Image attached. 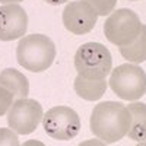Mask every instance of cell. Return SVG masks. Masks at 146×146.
<instances>
[{"label":"cell","instance_id":"6da1fadb","mask_svg":"<svg viewBox=\"0 0 146 146\" xmlns=\"http://www.w3.org/2000/svg\"><path fill=\"white\" fill-rule=\"evenodd\" d=\"M131 123L129 108L121 102H100L91 114V130L100 140L114 143L127 136Z\"/></svg>","mask_w":146,"mask_h":146},{"label":"cell","instance_id":"7a4b0ae2","mask_svg":"<svg viewBox=\"0 0 146 146\" xmlns=\"http://www.w3.org/2000/svg\"><path fill=\"white\" fill-rule=\"evenodd\" d=\"M18 63L29 72H44L56 58V45L42 34H31L22 36L16 48Z\"/></svg>","mask_w":146,"mask_h":146},{"label":"cell","instance_id":"3957f363","mask_svg":"<svg viewBox=\"0 0 146 146\" xmlns=\"http://www.w3.org/2000/svg\"><path fill=\"white\" fill-rule=\"evenodd\" d=\"M75 67L79 76L91 80H101L111 73L113 57L105 45L100 42H86L76 50Z\"/></svg>","mask_w":146,"mask_h":146},{"label":"cell","instance_id":"277c9868","mask_svg":"<svg viewBox=\"0 0 146 146\" xmlns=\"http://www.w3.org/2000/svg\"><path fill=\"white\" fill-rule=\"evenodd\" d=\"M110 88L121 100L137 101L146 94V73L137 64H120L111 72Z\"/></svg>","mask_w":146,"mask_h":146},{"label":"cell","instance_id":"5b68a950","mask_svg":"<svg viewBox=\"0 0 146 146\" xmlns=\"http://www.w3.org/2000/svg\"><path fill=\"white\" fill-rule=\"evenodd\" d=\"M142 29L140 18L130 9L114 10L104 22V35L107 40L117 45L126 47L137 38Z\"/></svg>","mask_w":146,"mask_h":146},{"label":"cell","instance_id":"8992f818","mask_svg":"<svg viewBox=\"0 0 146 146\" xmlns=\"http://www.w3.org/2000/svg\"><path fill=\"white\" fill-rule=\"evenodd\" d=\"M44 131L56 140H70L80 131V118L73 108L60 105L42 115Z\"/></svg>","mask_w":146,"mask_h":146},{"label":"cell","instance_id":"52a82bcc","mask_svg":"<svg viewBox=\"0 0 146 146\" xmlns=\"http://www.w3.org/2000/svg\"><path fill=\"white\" fill-rule=\"evenodd\" d=\"M42 107L38 101L19 98L7 111V124L16 135H29L42 121Z\"/></svg>","mask_w":146,"mask_h":146},{"label":"cell","instance_id":"ba28073f","mask_svg":"<svg viewBox=\"0 0 146 146\" xmlns=\"http://www.w3.org/2000/svg\"><path fill=\"white\" fill-rule=\"evenodd\" d=\"M98 13L83 0L67 3L63 10V25L75 35H83L94 29Z\"/></svg>","mask_w":146,"mask_h":146},{"label":"cell","instance_id":"9c48e42d","mask_svg":"<svg viewBox=\"0 0 146 146\" xmlns=\"http://www.w3.org/2000/svg\"><path fill=\"white\" fill-rule=\"evenodd\" d=\"M28 29V15L18 3L0 6V41L22 38Z\"/></svg>","mask_w":146,"mask_h":146},{"label":"cell","instance_id":"30bf717a","mask_svg":"<svg viewBox=\"0 0 146 146\" xmlns=\"http://www.w3.org/2000/svg\"><path fill=\"white\" fill-rule=\"evenodd\" d=\"M0 86L7 89L16 98H27L29 94V80L16 69H5L0 73Z\"/></svg>","mask_w":146,"mask_h":146},{"label":"cell","instance_id":"8fae6325","mask_svg":"<svg viewBox=\"0 0 146 146\" xmlns=\"http://www.w3.org/2000/svg\"><path fill=\"white\" fill-rule=\"evenodd\" d=\"M131 114V123L127 136L135 142L146 140V104L133 101L127 107Z\"/></svg>","mask_w":146,"mask_h":146},{"label":"cell","instance_id":"7c38bea8","mask_svg":"<svg viewBox=\"0 0 146 146\" xmlns=\"http://www.w3.org/2000/svg\"><path fill=\"white\" fill-rule=\"evenodd\" d=\"M107 86H108V83L105 79L91 80V79H85L79 75L75 79V92L80 98L86 100V101H98L105 94Z\"/></svg>","mask_w":146,"mask_h":146},{"label":"cell","instance_id":"4fadbf2b","mask_svg":"<svg viewBox=\"0 0 146 146\" xmlns=\"http://www.w3.org/2000/svg\"><path fill=\"white\" fill-rule=\"evenodd\" d=\"M120 54L127 62L142 63L146 60V25H142L140 34L131 44L126 47H120Z\"/></svg>","mask_w":146,"mask_h":146},{"label":"cell","instance_id":"5bb4252c","mask_svg":"<svg viewBox=\"0 0 146 146\" xmlns=\"http://www.w3.org/2000/svg\"><path fill=\"white\" fill-rule=\"evenodd\" d=\"M83 2L94 7L98 16H107L113 13L117 0H83Z\"/></svg>","mask_w":146,"mask_h":146},{"label":"cell","instance_id":"9a60e30c","mask_svg":"<svg viewBox=\"0 0 146 146\" xmlns=\"http://www.w3.org/2000/svg\"><path fill=\"white\" fill-rule=\"evenodd\" d=\"M0 146H21L18 135L12 129H0Z\"/></svg>","mask_w":146,"mask_h":146},{"label":"cell","instance_id":"2e32d148","mask_svg":"<svg viewBox=\"0 0 146 146\" xmlns=\"http://www.w3.org/2000/svg\"><path fill=\"white\" fill-rule=\"evenodd\" d=\"M13 98H15V96L12 95L7 89H5V88L0 86V117L5 115L9 110H10L12 104L15 102Z\"/></svg>","mask_w":146,"mask_h":146},{"label":"cell","instance_id":"e0dca14e","mask_svg":"<svg viewBox=\"0 0 146 146\" xmlns=\"http://www.w3.org/2000/svg\"><path fill=\"white\" fill-rule=\"evenodd\" d=\"M79 146H108V145L100 139H89V140H85V142L79 143Z\"/></svg>","mask_w":146,"mask_h":146},{"label":"cell","instance_id":"ac0fdd59","mask_svg":"<svg viewBox=\"0 0 146 146\" xmlns=\"http://www.w3.org/2000/svg\"><path fill=\"white\" fill-rule=\"evenodd\" d=\"M22 146H45L42 142H40V140H34V139H31V140H27L25 143H22Z\"/></svg>","mask_w":146,"mask_h":146},{"label":"cell","instance_id":"d6986e66","mask_svg":"<svg viewBox=\"0 0 146 146\" xmlns=\"http://www.w3.org/2000/svg\"><path fill=\"white\" fill-rule=\"evenodd\" d=\"M45 2L48 5H53V6H58V5H62V3H66L67 0H45Z\"/></svg>","mask_w":146,"mask_h":146},{"label":"cell","instance_id":"ffe728a7","mask_svg":"<svg viewBox=\"0 0 146 146\" xmlns=\"http://www.w3.org/2000/svg\"><path fill=\"white\" fill-rule=\"evenodd\" d=\"M19 2H22V0H0V3H19Z\"/></svg>","mask_w":146,"mask_h":146},{"label":"cell","instance_id":"44dd1931","mask_svg":"<svg viewBox=\"0 0 146 146\" xmlns=\"http://www.w3.org/2000/svg\"><path fill=\"white\" fill-rule=\"evenodd\" d=\"M136 146H146V140H145V142H139Z\"/></svg>","mask_w":146,"mask_h":146}]
</instances>
